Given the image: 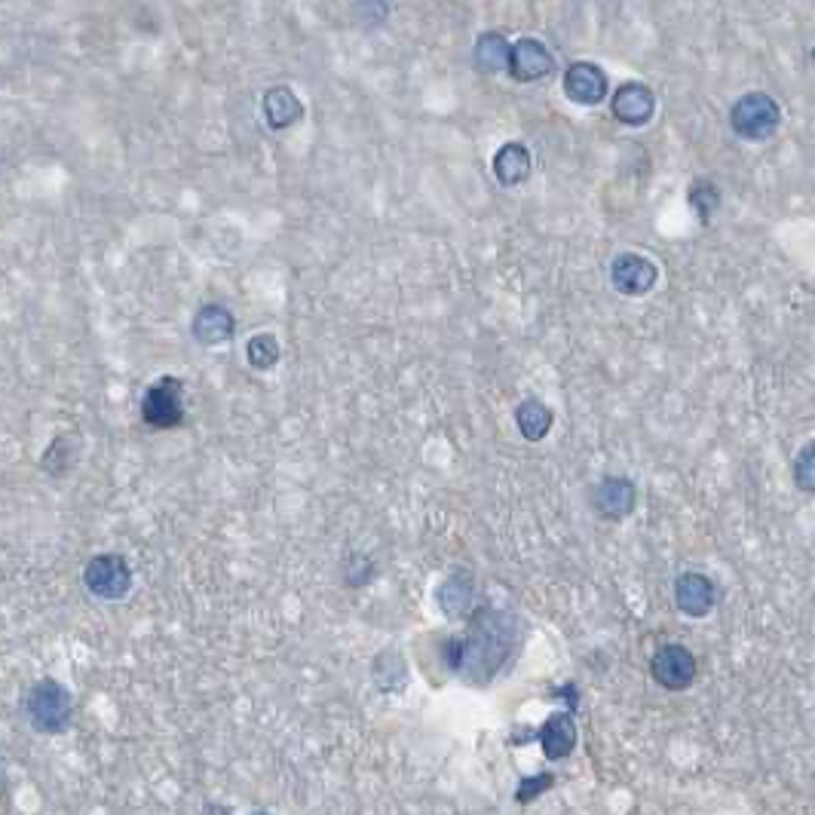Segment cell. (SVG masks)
Instances as JSON below:
<instances>
[{"instance_id": "7", "label": "cell", "mask_w": 815, "mask_h": 815, "mask_svg": "<svg viewBox=\"0 0 815 815\" xmlns=\"http://www.w3.org/2000/svg\"><path fill=\"white\" fill-rule=\"evenodd\" d=\"M589 500H592V510L598 512V518H604V522H623L638 506V491H635L631 478L607 476L594 485Z\"/></svg>"}, {"instance_id": "23", "label": "cell", "mask_w": 815, "mask_h": 815, "mask_svg": "<svg viewBox=\"0 0 815 815\" xmlns=\"http://www.w3.org/2000/svg\"><path fill=\"white\" fill-rule=\"evenodd\" d=\"M552 781H555V776H552V773L527 776V779L518 785V791H515V800H518V803H530V800H537L540 794H546V791L552 788Z\"/></svg>"}, {"instance_id": "10", "label": "cell", "mask_w": 815, "mask_h": 815, "mask_svg": "<svg viewBox=\"0 0 815 815\" xmlns=\"http://www.w3.org/2000/svg\"><path fill=\"white\" fill-rule=\"evenodd\" d=\"M564 96L570 99V102L586 104V108H592V104H601L607 99V74L601 65H594V62H574L570 68L564 71Z\"/></svg>"}, {"instance_id": "4", "label": "cell", "mask_w": 815, "mask_h": 815, "mask_svg": "<svg viewBox=\"0 0 815 815\" xmlns=\"http://www.w3.org/2000/svg\"><path fill=\"white\" fill-rule=\"evenodd\" d=\"M86 592L102 598V601H123L133 592V567L117 552H102L86 561L84 567Z\"/></svg>"}, {"instance_id": "3", "label": "cell", "mask_w": 815, "mask_h": 815, "mask_svg": "<svg viewBox=\"0 0 815 815\" xmlns=\"http://www.w3.org/2000/svg\"><path fill=\"white\" fill-rule=\"evenodd\" d=\"M141 421L151 429H178L185 424V384L163 374L141 399Z\"/></svg>"}, {"instance_id": "15", "label": "cell", "mask_w": 815, "mask_h": 815, "mask_svg": "<svg viewBox=\"0 0 815 815\" xmlns=\"http://www.w3.org/2000/svg\"><path fill=\"white\" fill-rule=\"evenodd\" d=\"M530 175V151L522 141H506L493 153V178L503 187H518Z\"/></svg>"}, {"instance_id": "5", "label": "cell", "mask_w": 815, "mask_h": 815, "mask_svg": "<svg viewBox=\"0 0 815 815\" xmlns=\"http://www.w3.org/2000/svg\"><path fill=\"white\" fill-rule=\"evenodd\" d=\"M699 663L693 650L684 644H663L650 656V678L668 693H684L697 680Z\"/></svg>"}, {"instance_id": "2", "label": "cell", "mask_w": 815, "mask_h": 815, "mask_svg": "<svg viewBox=\"0 0 815 815\" xmlns=\"http://www.w3.org/2000/svg\"><path fill=\"white\" fill-rule=\"evenodd\" d=\"M732 133L745 141H766L781 126V108L766 92H745L730 108Z\"/></svg>"}, {"instance_id": "6", "label": "cell", "mask_w": 815, "mask_h": 815, "mask_svg": "<svg viewBox=\"0 0 815 815\" xmlns=\"http://www.w3.org/2000/svg\"><path fill=\"white\" fill-rule=\"evenodd\" d=\"M611 283L619 294L641 298L660 283V267L638 252H623L611 261Z\"/></svg>"}, {"instance_id": "1", "label": "cell", "mask_w": 815, "mask_h": 815, "mask_svg": "<svg viewBox=\"0 0 815 815\" xmlns=\"http://www.w3.org/2000/svg\"><path fill=\"white\" fill-rule=\"evenodd\" d=\"M22 712L28 717L32 730L43 732V736H55L71 727L74 717V699H71L68 687L52 678H40L25 693Z\"/></svg>"}, {"instance_id": "14", "label": "cell", "mask_w": 815, "mask_h": 815, "mask_svg": "<svg viewBox=\"0 0 815 815\" xmlns=\"http://www.w3.org/2000/svg\"><path fill=\"white\" fill-rule=\"evenodd\" d=\"M261 104H264V120L271 123V129H289L304 120V102L294 96L291 86H271Z\"/></svg>"}, {"instance_id": "16", "label": "cell", "mask_w": 815, "mask_h": 815, "mask_svg": "<svg viewBox=\"0 0 815 815\" xmlns=\"http://www.w3.org/2000/svg\"><path fill=\"white\" fill-rule=\"evenodd\" d=\"M552 424H555V414L540 399H525L522 405L515 408V426H518V432L525 436L527 442H543Z\"/></svg>"}, {"instance_id": "12", "label": "cell", "mask_w": 815, "mask_h": 815, "mask_svg": "<svg viewBox=\"0 0 815 815\" xmlns=\"http://www.w3.org/2000/svg\"><path fill=\"white\" fill-rule=\"evenodd\" d=\"M537 742L543 748L549 761H564L574 754L577 748V724L570 712H555L543 720V727L537 730Z\"/></svg>"}, {"instance_id": "20", "label": "cell", "mask_w": 815, "mask_h": 815, "mask_svg": "<svg viewBox=\"0 0 815 815\" xmlns=\"http://www.w3.org/2000/svg\"><path fill=\"white\" fill-rule=\"evenodd\" d=\"M690 205L702 224H712V215L720 209V190L709 178H697L690 185Z\"/></svg>"}, {"instance_id": "13", "label": "cell", "mask_w": 815, "mask_h": 815, "mask_svg": "<svg viewBox=\"0 0 815 815\" xmlns=\"http://www.w3.org/2000/svg\"><path fill=\"white\" fill-rule=\"evenodd\" d=\"M190 331H193L197 343L218 347V343H227V340L237 335V319H234V313L227 306L205 304L197 310V316L190 323Z\"/></svg>"}, {"instance_id": "19", "label": "cell", "mask_w": 815, "mask_h": 815, "mask_svg": "<svg viewBox=\"0 0 815 815\" xmlns=\"http://www.w3.org/2000/svg\"><path fill=\"white\" fill-rule=\"evenodd\" d=\"M246 359H249V365H252L255 372H271L273 365L283 359V347H279L276 335L261 331V335L249 338V343H246Z\"/></svg>"}, {"instance_id": "8", "label": "cell", "mask_w": 815, "mask_h": 815, "mask_svg": "<svg viewBox=\"0 0 815 815\" xmlns=\"http://www.w3.org/2000/svg\"><path fill=\"white\" fill-rule=\"evenodd\" d=\"M506 71L518 84H534V80H543L546 74L555 71V55L546 50V43H540L537 37H522L518 43L510 47Z\"/></svg>"}, {"instance_id": "21", "label": "cell", "mask_w": 815, "mask_h": 815, "mask_svg": "<svg viewBox=\"0 0 815 815\" xmlns=\"http://www.w3.org/2000/svg\"><path fill=\"white\" fill-rule=\"evenodd\" d=\"M794 485L803 493H815V448L803 444L800 454L794 457Z\"/></svg>"}, {"instance_id": "22", "label": "cell", "mask_w": 815, "mask_h": 815, "mask_svg": "<svg viewBox=\"0 0 815 815\" xmlns=\"http://www.w3.org/2000/svg\"><path fill=\"white\" fill-rule=\"evenodd\" d=\"M62 444H65V436H59L55 442L47 448V454L40 460V466L50 473V476H65L71 466L77 463V454H71V451H62Z\"/></svg>"}, {"instance_id": "17", "label": "cell", "mask_w": 815, "mask_h": 815, "mask_svg": "<svg viewBox=\"0 0 815 815\" xmlns=\"http://www.w3.org/2000/svg\"><path fill=\"white\" fill-rule=\"evenodd\" d=\"M510 40L500 32H485L476 40V65L485 74H500L510 65Z\"/></svg>"}, {"instance_id": "9", "label": "cell", "mask_w": 815, "mask_h": 815, "mask_svg": "<svg viewBox=\"0 0 815 815\" xmlns=\"http://www.w3.org/2000/svg\"><path fill=\"white\" fill-rule=\"evenodd\" d=\"M611 111L613 117L619 120L623 126H647L653 114H656V96L647 84H638V80H629L623 84L611 99Z\"/></svg>"}, {"instance_id": "18", "label": "cell", "mask_w": 815, "mask_h": 815, "mask_svg": "<svg viewBox=\"0 0 815 815\" xmlns=\"http://www.w3.org/2000/svg\"><path fill=\"white\" fill-rule=\"evenodd\" d=\"M469 601H473V579L466 574L444 579V586L439 589V604H442L444 616H463L469 611Z\"/></svg>"}, {"instance_id": "11", "label": "cell", "mask_w": 815, "mask_h": 815, "mask_svg": "<svg viewBox=\"0 0 815 815\" xmlns=\"http://www.w3.org/2000/svg\"><path fill=\"white\" fill-rule=\"evenodd\" d=\"M675 604L684 616L690 619H705L717 604V589H714L712 577L687 570L675 579Z\"/></svg>"}]
</instances>
